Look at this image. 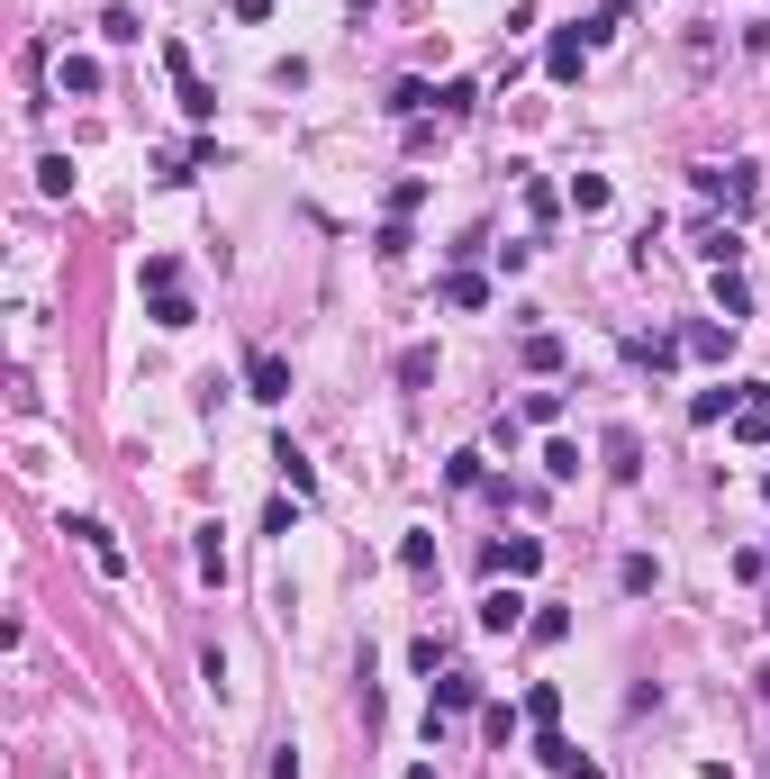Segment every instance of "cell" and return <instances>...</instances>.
<instances>
[{"label": "cell", "instance_id": "obj_33", "mask_svg": "<svg viewBox=\"0 0 770 779\" xmlns=\"http://www.w3.org/2000/svg\"><path fill=\"white\" fill-rule=\"evenodd\" d=\"M100 37H109V46H136V37H146V19H136V10H109Z\"/></svg>", "mask_w": 770, "mask_h": 779}, {"label": "cell", "instance_id": "obj_3", "mask_svg": "<svg viewBox=\"0 0 770 779\" xmlns=\"http://www.w3.org/2000/svg\"><path fill=\"white\" fill-rule=\"evenodd\" d=\"M245 399H263V408H282V399H291V363H282L272 344L245 353Z\"/></svg>", "mask_w": 770, "mask_h": 779}, {"label": "cell", "instance_id": "obj_4", "mask_svg": "<svg viewBox=\"0 0 770 779\" xmlns=\"http://www.w3.org/2000/svg\"><path fill=\"white\" fill-rule=\"evenodd\" d=\"M480 562H489V572H508V581H535V572H544V535H508V544H489Z\"/></svg>", "mask_w": 770, "mask_h": 779}, {"label": "cell", "instance_id": "obj_30", "mask_svg": "<svg viewBox=\"0 0 770 779\" xmlns=\"http://www.w3.org/2000/svg\"><path fill=\"white\" fill-rule=\"evenodd\" d=\"M526 634H535V644H563L572 616H563V607H535V616H526Z\"/></svg>", "mask_w": 770, "mask_h": 779}, {"label": "cell", "instance_id": "obj_12", "mask_svg": "<svg viewBox=\"0 0 770 779\" xmlns=\"http://www.w3.org/2000/svg\"><path fill=\"white\" fill-rule=\"evenodd\" d=\"M55 82H64V100H74V91L91 100V91H100V64H91V55H64V64H55Z\"/></svg>", "mask_w": 770, "mask_h": 779}, {"label": "cell", "instance_id": "obj_35", "mask_svg": "<svg viewBox=\"0 0 770 779\" xmlns=\"http://www.w3.org/2000/svg\"><path fill=\"white\" fill-rule=\"evenodd\" d=\"M408 671H427V680L445 671V644H436V634H417V644H408Z\"/></svg>", "mask_w": 770, "mask_h": 779}, {"label": "cell", "instance_id": "obj_5", "mask_svg": "<svg viewBox=\"0 0 770 779\" xmlns=\"http://www.w3.org/2000/svg\"><path fill=\"white\" fill-rule=\"evenodd\" d=\"M427 689H436V698H427V707H436V717H471V707H489V698H480V680H471V671H436V680H427Z\"/></svg>", "mask_w": 770, "mask_h": 779}, {"label": "cell", "instance_id": "obj_17", "mask_svg": "<svg viewBox=\"0 0 770 779\" xmlns=\"http://www.w3.org/2000/svg\"><path fill=\"white\" fill-rule=\"evenodd\" d=\"M581 37H589V55H598L607 37H625V0H607V10H589V19H581Z\"/></svg>", "mask_w": 770, "mask_h": 779}, {"label": "cell", "instance_id": "obj_20", "mask_svg": "<svg viewBox=\"0 0 770 779\" xmlns=\"http://www.w3.org/2000/svg\"><path fill=\"white\" fill-rule=\"evenodd\" d=\"M146 318H155V327H164V335H182V327H191V318H199V309H191V300H182V291H155V309H146Z\"/></svg>", "mask_w": 770, "mask_h": 779}, {"label": "cell", "instance_id": "obj_25", "mask_svg": "<svg viewBox=\"0 0 770 779\" xmlns=\"http://www.w3.org/2000/svg\"><path fill=\"white\" fill-rule=\"evenodd\" d=\"M517 717H526V707H499V698H489V707H480V734H489V743H517Z\"/></svg>", "mask_w": 770, "mask_h": 779}, {"label": "cell", "instance_id": "obj_9", "mask_svg": "<svg viewBox=\"0 0 770 779\" xmlns=\"http://www.w3.org/2000/svg\"><path fill=\"white\" fill-rule=\"evenodd\" d=\"M607 471L616 480H644V436L635 427H607Z\"/></svg>", "mask_w": 770, "mask_h": 779}, {"label": "cell", "instance_id": "obj_29", "mask_svg": "<svg viewBox=\"0 0 770 779\" xmlns=\"http://www.w3.org/2000/svg\"><path fill=\"white\" fill-rule=\"evenodd\" d=\"M616 581H625V598H644L662 572H653V553H625V572H616Z\"/></svg>", "mask_w": 770, "mask_h": 779}, {"label": "cell", "instance_id": "obj_19", "mask_svg": "<svg viewBox=\"0 0 770 779\" xmlns=\"http://www.w3.org/2000/svg\"><path fill=\"white\" fill-rule=\"evenodd\" d=\"M698 254H708L717 272H734V263H743V236H734V227H708V236H698Z\"/></svg>", "mask_w": 770, "mask_h": 779}, {"label": "cell", "instance_id": "obj_23", "mask_svg": "<svg viewBox=\"0 0 770 779\" xmlns=\"http://www.w3.org/2000/svg\"><path fill=\"white\" fill-rule=\"evenodd\" d=\"M680 353H689L680 335H644V344H635V363H644V372H671V363H680Z\"/></svg>", "mask_w": 770, "mask_h": 779}, {"label": "cell", "instance_id": "obj_1", "mask_svg": "<svg viewBox=\"0 0 770 779\" xmlns=\"http://www.w3.org/2000/svg\"><path fill=\"white\" fill-rule=\"evenodd\" d=\"M164 74H173V91H182V118H199V127L218 118V91L199 82V64H191V46H182V37L164 46Z\"/></svg>", "mask_w": 770, "mask_h": 779}, {"label": "cell", "instance_id": "obj_15", "mask_svg": "<svg viewBox=\"0 0 770 779\" xmlns=\"http://www.w3.org/2000/svg\"><path fill=\"white\" fill-rule=\"evenodd\" d=\"M743 399H752V390H698V399H689V417H698V427H717V417H734Z\"/></svg>", "mask_w": 770, "mask_h": 779}, {"label": "cell", "instance_id": "obj_16", "mask_svg": "<svg viewBox=\"0 0 770 779\" xmlns=\"http://www.w3.org/2000/svg\"><path fill=\"white\" fill-rule=\"evenodd\" d=\"M717 309H725V327L752 318V281H743V272H717Z\"/></svg>", "mask_w": 770, "mask_h": 779}, {"label": "cell", "instance_id": "obj_37", "mask_svg": "<svg viewBox=\"0 0 770 779\" xmlns=\"http://www.w3.org/2000/svg\"><path fill=\"white\" fill-rule=\"evenodd\" d=\"M408 779H436V761H417V770H408Z\"/></svg>", "mask_w": 770, "mask_h": 779}, {"label": "cell", "instance_id": "obj_28", "mask_svg": "<svg viewBox=\"0 0 770 779\" xmlns=\"http://www.w3.org/2000/svg\"><path fill=\"white\" fill-rule=\"evenodd\" d=\"M37 191H46V199L74 191V155H46V164H37Z\"/></svg>", "mask_w": 770, "mask_h": 779}, {"label": "cell", "instance_id": "obj_27", "mask_svg": "<svg viewBox=\"0 0 770 779\" xmlns=\"http://www.w3.org/2000/svg\"><path fill=\"white\" fill-rule=\"evenodd\" d=\"M436 109H445V118H471V109H480V82H462V74H454V82L436 91Z\"/></svg>", "mask_w": 770, "mask_h": 779}, {"label": "cell", "instance_id": "obj_36", "mask_svg": "<svg viewBox=\"0 0 770 779\" xmlns=\"http://www.w3.org/2000/svg\"><path fill=\"white\" fill-rule=\"evenodd\" d=\"M563 779H607V770H598V761H572V770H563Z\"/></svg>", "mask_w": 770, "mask_h": 779}, {"label": "cell", "instance_id": "obj_32", "mask_svg": "<svg viewBox=\"0 0 770 779\" xmlns=\"http://www.w3.org/2000/svg\"><path fill=\"white\" fill-rule=\"evenodd\" d=\"M734 436H743V445H761V436H770V408H761V399H743V408H734Z\"/></svg>", "mask_w": 770, "mask_h": 779}, {"label": "cell", "instance_id": "obj_2", "mask_svg": "<svg viewBox=\"0 0 770 779\" xmlns=\"http://www.w3.org/2000/svg\"><path fill=\"white\" fill-rule=\"evenodd\" d=\"M698 199H725V218H743L752 208V164H689Z\"/></svg>", "mask_w": 770, "mask_h": 779}, {"label": "cell", "instance_id": "obj_10", "mask_svg": "<svg viewBox=\"0 0 770 779\" xmlns=\"http://www.w3.org/2000/svg\"><path fill=\"white\" fill-rule=\"evenodd\" d=\"M272 471H282V480L300 489V499H309V489H318V462H309V454H300L291 436H282V445H272Z\"/></svg>", "mask_w": 770, "mask_h": 779}, {"label": "cell", "instance_id": "obj_38", "mask_svg": "<svg viewBox=\"0 0 770 779\" xmlns=\"http://www.w3.org/2000/svg\"><path fill=\"white\" fill-rule=\"evenodd\" d=\"M761 489H770V480H761Z\"/></svg>", "mask_w": 770, "mask_h": 779}, {"label": "cell", "instance_id": "obj_26", "mask_svg": "<svg viewBox=\"0 0 770 779\" xmlns=\"http://www.w3.org/2000/svg\"><path fill=\"white\" fill-rule=\"evenodd\" d=\"M427 381H436V353L408 344V353H399V390H427Z\"/></svg>", "mask_w": 770, "mask_h": 779}, {"label": "cell", "instance_id": "obj_22", "mask_svg": "<svg viewBox=\"0 0 770 779\" xmlns=\"http://www.w3.org/2000/svg\"><path fill=\"white\" fill-rule=\"evenodd\" d=\"M445 300H454V309H489V281H480V272H445Z\"/></svg>", "mask_w": 770, "mask_h": 779}, {"label": "cell", "instance_id": "obj_11", "mask_svg": "<svg viewBox=\"0 0 770 779\" xmlns=\"http://www.w3.org/2000/svg\"><path fill=\"white\" fill-rule=\"evenodd\" d=\"M381 109L417 127V118H427V109H436V91H427V82H390V100H381Z\"/></svg>", "mask_w": 770, "mask_h": 779}, {"label": "cell", "instance_id": "obj_7", "mask_svg": "<svg viewBox=\"0 0 770 779\" xmlns=\"http://www.w3.org/2000/svg\"><path fill=\"white\" fill-rule=\"evenodd\" d=\"M526 607H535V598H526L517 581H508V590H489V598H480V634H517V625H526Z\"/></svg>", "mask_w": 770, "mask_h": 779}, {"label": "cell", "instance_id": "obj_21", "mask_svg": "<svg viewBox=\"0 0 770 779\" xmlns=\"http://www.w3.org/2000/svg\"><path fill=\"white\" fill-rule=\"evenodd\" d=\"M553 717H563V689L535 680V689H526V726H544V734H553Z\"/></svg>", "mask_w": 770, "mask_h": 779}, {"label": "cell", "instance_id": "obj_14", "mask_svg": "<svg viewBox=\"0 0 770 779\" xmlns=\"http://www.w3.org/2000/svg\"><path fill=\"white\" fill-rule=\"evenodd\" d=\"M680 344L698 353V363H725V353H734V327H689Z\"/></svg>", "mask_w": 770, "mask_h": 779}, {"label": "cell", "instance_id": "obj_6", "mask_svg": "<svg viewBox=\"0 0 770 779\" xmlns=\"http://www.w3.org/2000/svg\"><path fill=\"white\" fill-rule=\"evenodd\" d=\"M581 74H589V37H581V28H563V37L544 46V82H581Z\"/></svg>", "mask_w": 770, "mask_h": 779}, {"label": "cell", "instance_id": "obj_13", "mask_svg": "<svg viewBox=\"0 0 770 779\" xmlns=\"http://www.w3.org/2000/svg\"><path fill=\"white\" fill-rule=\"evenodd\" d=\"M526 372H563V335H544V327H526Z\"/></svg>", "mask_w": 770, "mask_h": 779}, {"label": "cell", "instance_id": "obj_18", "mask_svg": "<svg viewBox=\"0 0 770 779\" xmlns=\"http://www.w3.org/2000/svg\"><path fill=\"white\" fill-rule=\"evenodd\" d=\"M607 199H616V191H607V173H572V208H581V218H598Z\"/></svg>", "mask_w": 770, "mask_h": 779}, {"label": "cell", "instance_id": "obj_8", "mask_svg": "<svg viewBox=\"0 0 770 779\" xmlns=\"http://www.w3.org/2000/svg\"><path fill=\"white\" fill-rule=\"evenodd\" d=\"M64 535H82V544H91V562H100V572H109V581L127 572V553H118V535H109L100 517H64Z\"/></svg>", "mask_w": 770, "mask_h": 779}, {"label": "cell", "instance_id": "obj_24", "mask_svg": "<svg viewBox=\"0 0 770 779\" xmlns=\"http://www.w3.org/2000/svg\"><path fill=\"white\" fill-rule=\"evenodd\" d=\"M544 480H581V445H572V436L544 445Z\"/></svg>", "mask_w": 770, "mask_h": 779}, {"label": "cell", "instance_id": "obj_34", "mask_svg": "<svg viewBox=\"0 0 770 779\" xmlns=\"http://www.w3.org/2000/svg\"><path fill=\"white\" fill-rule=\"evenodd\" d=\"M191 562H199V581H227V553H218V526L199 535V553H191Z\"/></svg>", "mask_w": 770, "mask_h": 779}, {"label": "cell", "instance_id": "obj_31", "mask_svg": "<svg viewBox=\"0 0 770 779\" xmlns=\"http://www.w3.org/2000/svg\"><path fill=\"white\" fill-rule=\"evenodd\" d=\"M136 281H146V291H173L182 263H173V254H146V263H136Z\"/></svg>", "mask_w": 770, "mask_h": 779}]
</instances>
